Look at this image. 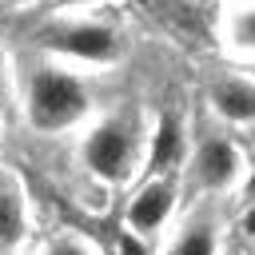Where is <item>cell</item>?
Masks as SVG:
<instances>
[{"mask_svg": "<svg viewBox=\"0 0 255 255\" xmlns=\"http://www.w3.org/2000/svg\"><path fill=\"white\" fill-rule=\"evenodd\" d=\"M88 112V88L64 68H36L28 76V120L44 131H60Z\"/></svg>", "mask_w": 255, "mask_h": 255, "instance_id": "1", "label": "cell"}, {"mask_svg": "<svg viewBox=\"0 0 255 255\" xmlns=\"http://www.w3.org/2000/svg\"><path fill=\"white\" fill-rule=\"evenodd\" d=\"M40 48L72 56V60L104 64L120 56V32L104 20H52L40 28Z\"/></svg>", "mask_w": 255, "mask_h": 255, "instance_id": "2", "label": "cell"}, {"mask_svg": "<svg viewBox=\"0 0 255 255\" xmlns=\"http://www.w3.org/2000/svg\"><path fill=\"white\" fill-rule=\"evenodd\" d=\"M131 151H135V143L124 124H100L84 143V163L100 179H124L131 167Z\"/></svg>", "mask_w": 255, "mask_h": 255, "instance_id": "3", "label": "cell"}, {"mask_svg": "<svg viewBox=\"0 0 255 255\" xmlns=\"http://www.w3.org/2000/svg\"><path fill=\"white\" fill-rule=\"evenodd\" d=\"M211 104L231 124H255V80H243V76L219 80L211 88Z\"/></svg>", "mask_w": 255, "mask_h": 255, "instance_id": "4", "label": "cell"}, {"mask_svg": "<svg viewBox=\"0 0 255 255\" xmlns=\"http://www.w3.org/2000/svg\"><path fill=\"white\" fill-rule=\"evenodd\" d=\"M239 171V159H235V147L227 139H203L199 143V155H195V175L203 187H223L231 183Z\"/></svg>", "mask_w": 255, "mask_h": 255, "instance_id": "5", "label": "cell"}, {"mask_svg": "<svg viewBox=\"0 0 255 255\" xmlns=\"http://www.w3.org/2000/svg\"><path fill=\"white\" fill-rule=\"evenodd\" d=\"M167 211H171V187H167V183H147V187L131 199L128 223H131L135 231H155V227L167 219Z\"/></svg>", "mask_w": 255, "mask_h": 255, "instance_id": "6", "label": "cell"}, {"mask_svg": "<svg viewBox=\"0 0 255 255\" xmlns=\"http://www.w3.org/2000/svg\"><path fill=\"white\" fill-rule=\"evenodd\" d=\"M223 32H227L231 48L255 52V0H231L223 12Z\"/></svg>", "mask_w": 255, "mask_h": 255, "instance_id": "7", "label": "cell"}, {"mask_svg": "<svg viewBox=\"0 0 255 255\" xmlns=\"http://www.w3.org/2000/svg\"><path fill=\"white\" fill-rule=\"evenodd\" d=\"M179 151H183L179 120H175V116H159V124H155V139H151V155H147V167L163 171V167H171V163L179 159Z\"/></svg>", "mask_w": 255, "mask_h": 255, "instance_id": "8", "label": "cell"}, {"mask_svg": "<svg viewBox=\"0 0 255 255\" xmlns=\"http://www.w3.org/2000/svg\"><path fill=\"white\" fill-rule=\"evenodd\" d=\"M24 235V207L12 187L0 183V247H12Z\"/></svg>", "mask_w": 255, "mask_h": 255, "instance_id": "9", "label": "cell"}, {"mask_svg": "<svg viewBox=\"0 0 255 255\" xmlns=\"http://www.w3.org/2000/svg\"><path fill=\"white\" fill-rule=\"evenodd\" d=\"M171 255H215V231H211V223H191L175 239Z\"/></svg>", "mask_w": 255, "mask_h": 255, "instance_id": "10", "label": "cell"}, {"mask_svg": "<svg viewBox=\"0 0 255 255\" xmlns=\"http://www.w3.org/2000/svg\"><path fill=\"white\" fill-rule=\"evenodd\" d=\"M120 247H124V255H147V251H143V243H139L135 235H124V239H120Z\"/></svg>", "mask_w": 255, "mask_h": 255, "instance_id": "11", "label": "cell"}, {"mask_svg": "<svg viewBox=\"0 0 255 255\" xmlns=\"http://www.w3.org/2000/svg\"><path fill=\"white\" fill-rule=\"evenodd\" d=\"M48 255H88V251L76 243H56V247H48Z\"/></svg>", "mask_w": 255, "mask_h": 255, "instance_id": "12", "label": "cell"}, {"mask_svg": "<svg viewBox=\"0 0 255 255\" xmlns=\"http://www.w3.org/2000/svg\"><path fill=\"white\" fill-rule=\"evenodd\" d=\"M251 203H255V199H251ZM243 231H247V235H255V207L243 215Z\"/></svg>", "mask_w": 255, "mask_h": 255, "instance_id": "13", "label": "cell"}, {"mask_svg": "<svg viewBox=\"0 0 255 255\" xmlns=\"http://www.w3.org/2000/svg\"><path fill=\"white\" fill-rule=\"evenodd\" d=\"M28 4H36V0H0V8H28Z\"/></svg>", "mask_w": 255, "mask_h": 255, "instance_id": "14", "label": "cell"}, {"mask_svg": "<svg viewBox=\"0 0 255 255\" xmlns=\"http://www.w3.org/2000/svg\"><path fill=\"white\" fill-rule=\"evenodd\" d=\"M4 72H8V60H4V52H0V88H4Z\"/></svg>", "mask_w": 255, "mask_h": 255, "instance_id": "15", "label": "cell"}, {"mask_svg": "<svg viewBox=\"0 0 255 255\" xmlns=\"http://www.w3.org/2000/svg\"><path fill=\"white\" fill-rule=\"evenodd\" d=\"M247 199H255V175H251V183H247Z\"/></svg>", "mask_w": 255, "mask_h": 255, "instance_id": "16", "label": "cell"}]
</instances>
